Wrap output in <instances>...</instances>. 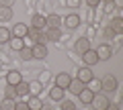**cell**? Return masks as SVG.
Segmentation results:
<instances>
[{"label": "cell", "instance_id": "obj_3", "mask_svg": "<svg viewBox=\"0 0 123 110\" xmlns=\"http://www.w3.org/2000/svg\"><path fill=\"white\" fill-rule=\"evenodd\" d=\"M27 37H29V39H33L35 43H41V45L47 43V39H45V33H43V31H39V29H33V26H29Z\"/></svg>", "mask_w": 123, "mask_h": 110}, {"label": "cell", "instance_id": "obj_4", "mask_svg": "<svg viewBox=\"0 0 123 110\" xmlns=\"http://www.w3.org/2000/svg\"><path fill=\"white\" fill-rule=\"evenodd\" d=\"M94 78V73H92L90 71V67H80L78 69V73H76V79H80V82H82V84H88V82H90V79Z\"/></svg>", "mask_w": 123, "mask_h": 110}, {"label": "cell", "instance_id": "obj_31", "mask_svg": "<svg viewBox=\"0 0 123 110\" xmlns=\"http://www.w3.org/2000/svg\"><path fill=\"white\" fill-rule=\"evenodd\" d=\"M14 110H29L27 102H14Z\"/></svg>", "mask_w": 123, "mask_h": 110}, {"label": "cell", "instance_id": "obj_15", "mask_svg": "<svg viewBox=\"0 0 123 110\" xmlns=\"http://www.w3.org/2000/svg\"><path fill=\"white\" fill-rule=\"evenodd\" d=\"M84 86H86V84H82L80 79H72V82H70V86H68L66 90H70L72 94H76V96H78V94L84 90Z\"/></svg>", "mask_w": 123, "mask_h": 110}, {"label": "cell", "instance_id": "obj_35", "mask_svg": "<svg viewBox=\"0 0 123 110\" xmlns=\"http://www.w3.org/2000/svg\"><path fill=\"white\" fill-rule=\"evenodd\" d=\"M68 6H72V8H78V6H80V0H68Z\"/></svg>", "mask_w": 123, "mask_h": 110}, {"label": "cell", "instance_id": "obj_37", "mask_svg": "<svg viewBox=\"0 0 123 110\" xmlns=\"http://www.w3.org/2000/svg\"><path fill=\"white\" fill-rule=\"evenodd\" d=\"M39 110H55V108H53V106L51 104H43V106H41V108Z\"/></svg>", "mask_w": 123, "mask_h": 110}, {"label": "cell", "instance_id": "obj_38", "mask_svg": "<svg viewBox=\"0 0 123 110\" xmlns=\"http://www.w3.org/2000/svg\"><path fill=\"white\" fill-rule=\"evenodd\" d=\"M105 110H119V106H117V104H109Z\"/></svg>", "mask_w": 123, "mask_h": 110}, {"label": "cell", "instance_id": "obj_6", "mask_svg": "<svg viewBox=\"0 0 123 110\" xmlns=\"http://www.w3.org/2000/svg\"><path fill=\"white\" fill-rule=\"evenodd\" d=\"M82 59L84 63H86V67H92L98 63V57H97V51H92V49H88L86 53H82Z\"/></svg>", "mask_w": 123, "mask_h": 110}, {"label": "cell", "instance_id": "obj_29", "mask_svg": "<svg viewBox=\"0 0 123 110\" xmlns=\"http://www.w3.org/2000/svg\"><path fill=\"white\" fill-rule=\"evenodd\" d=\"M4 92H6V98H10V100H17V96H18V94H17V90H14V86H6V90H4Z\"/></svg>", "mask_w": 123, "mask_h": 110}, {"label": "cell", "instance_id": "obj_14", "mask_svg": "<svg viewBox=\"0 0 123 110\" xmlns=\"http://www.w3.org/2000/svg\"><path fill=\"white\" fill-rule=\"evenodd\" d=\"M64 25H66L68 29H76V26L80 25V16L78 14H68V16L64 18Z\"/></svg>", "mask_w": 123, "mask_h": 110}, {"label": "cell", "instance_id": "obj_34", "mask_svg": "<svg viewBox=\"0 0 123 110\" xmlns=\"http://www.w3.org/2000/svg\"><path fill=\"white\" fill-rule=\"evenodd\" d=\"M12 4H14V0H0V6H8L10 8Z\"/></svg>", "mask_w": 123, "mask_h": 110}, {"label": "cell", "instance_id": "obj_25", "mask_svg": "<svg viewBox=\"0 0 123 110\" xmlns=\"http://www.w3.org/2000/svg\"><path fill=\"white\" fill-rule=\"evenodd\" d=\"M86 86H88V90H90L92 94H98V92H101V79H94V78H92Z\"/></svg>", "mask_w": 123, "mask_h": 110}, {"label": "cell", "instance_id": "obj_39", "mask_svg": "<svg viewBox=\"0 0 123 110\" xmlns=\"http://www.w3.org/2000/svg\"><path fill=\"white\" fill-rule=\"evenodd\" d=\"M101 2H107V4H113V0H101Z\"/></svg>", "mask_w": 123, "mask_h": 110}, {"label": "cell", "instance_id": "obj_24", "mask_svg": "<svg viewBox=\"0 0 123 110\" xmlns=\"http://www.w3.org/2000/svg\"><path fill=\"white\" fill-rule=\"evenodd\" d=\"M10 37H12V33L6 29V26H0V45H4L10 41Z\"/></svg>", "mask_w": 123, "mask_h": 110}, {"label": "cell", "instance_id": "obj_20", "mask_svg": "<svg viewBox=\"0 0 123 110\" xmlns=\"http://www.w3.org/2000/svg\"><path fill=\"white\" fill-rule=\"evenodd\" d=\"M10 18H12V8H8V6H0V21L8 22Z\"/></svg>", "mask_w": 123, "mask_h": 110}, {"label": "cell", "instance_id": "obj_21", "mask_svg": "<svg viewBox=\"0 0 123 110\" xmlns=\"http://www.w3.org/2000/svg\"><path fill=\"white\" fill-rule=\"evenodd\" d=\"M49 98H51V100H64V88L53 86V88L49 90Z\"/></svg>", "mask_w": 123, "mask_h": 110}, {"label": "cell", "instance_id": "obj_22", "mask_svg": "<svg viewBox=\"0 0 123 110\" xmlns=\"http://www.w3.org/2000/svg\"><path fill=\"white\" fill-rule=\"evenodd\" d=\"M92 96H94V94H92V92H90V90H88V88H84L82 92L78 94V98H80V102H82V104H90Z\"/></svg>", "mask_w": 123, "mask_h": 110}, {"label": "cell", "instance_id": "obj_10", "mask_svg": "<svg viewBox=\"0 0 123 110\" xmlns=\"http://www.w3.org/2000/svg\"><path fill=\"white\" fill-rule=\"evenodd\" d=\"M74 49H76V53H86L88 49H90V39H86V37H82V39H78L76 41V45H74Z\"/></svg>", "mask_w": 123, "mask_h": 110}, {"label": "cell", "instance_id": "obj_16", "mask_svg": "<svg viewBox=\"0 0 123 110\" xmlns=\"http://www.w3.org/2000/svg\"><path fill=\"white\" fill-rule=\"evenodd\" d=\"M27 106H29V110H39L41 106H43V102H41L39 96H29V100H27Z\"/></svg>", "mask_w": 123, "mask_h": 110}, {"label": "cell", "instance_id": "obj_9", "mask_svg": "<svg viewBox=\"0 0 123 110\" xmlns=\"http://www.w3.org/2000/svg\"><path fill=\"white\" fill-rule=\"evenodd\" d=\"M31 51H33V57H37V59H45L47 57V47L41 45V43H35L33 47H31Z\"/></svg>", "mask_w": 123, "mask_h": 110}, {"label": "cell", "instance_id": "obj_36", "mask_svg": "<svg viewBox=\"0 0 123 110\" xmlns=\"http://www.w3.org/2000/svg\"><path fill=\"white\" fill-rule=\"evenodd\" d=\"M45 79H49V73H47V71H43V73H41V79H39V82H41V84H43Z\"/></svg>", "mask_w": 123, "mask_h": 110}, {"label": "cell", "instance_id": "obj_27", "mask_svg": "<svg viewBox=\"0 0 123 110\" xmlns=\"http://www.w3.org/2000/svg\"><path fill=\"white\" fill-rule=\"evenodd\" d=\"M18 53H21V59H25V61L33 59V51H31V47H27V45H25V47H23Z\"/></svg>", "mask_w": 123, "mask_h": 110}, {"label": "cell", "instance_id": "obj_7", "mask_svg": "<svg viewBox=\"0 0 123 110\" xmlns=\"http://www.w3.org/2000/svg\"><path fill=\"white\" fill-rule=\"evenodd\" d=\"M111 55H113V47L111 45H101V47L97 49V57H98V61H103V59H109Z\"/></svg>", "mask_w": 123, "mask_h": 110}, {"label": "cell", "instance_id": "obj_5", "mask_svg": "<svg viewBox=\"0 0 123 110\" xmlns=\"http://www.w3.org/2000/svg\"><path fill=\"white\" fill-rule=\"evenodd\" d=\"M62 22H64V18L60 14H49V16H45V26L47 29H60Z\"/></svg>", "mask_w": 123, "mask_h": 110}, {"label": "cell", "instance_id": "obj_33", "mask_svg": "<svg viewBox=\"0 0 123 110\" xmlns=\"http://www.w3.org/2000/svg\"><path fill=\"white\" fill-rule=\"evenodd\" d=\"M86 4L90 6V8H94V6H98V4H101V0H86Z\"/></svg>", "mask_w": 123, "mask_h": 110}, {"label": "cell", "instance_id": "obj_8", "mask_svg": "<svg viewBox=\"0 0 123 110\" xmlns=\"http://www.w3.org/2000/svg\"><path fill=\"white\" fill-rule=\"evenodd\" d=\"M70 82H72V75L66 73V71H64V73H57V78H55V86L57 88H64V90L70 86Z\"/></svg>", "mask_w": 123, "mask_h": 110}, {"label": "cell", "instance_id": "obj_12", "mask_svg": "<svg viewBox=\"0 0 123 110\" xmlns=\"http://www.w3.org/2000/svg\"><path fill=\"white\" fill-rule=\"evenodd\" d=\"M27 88H29V94H31V96H39L43 84H41L39 79H35V82H29V84H27Z\"/></svg>", "mask_w": 123, "mask_h": 110}, {"label": "cell", "instance_id": "obj_30", "mask_svg": "<svg viewBox=\"0 0 123 110\" xmlns=\"http://www.w3.org/2000/svg\"><path fill=\"white\" fill-rule=\"evenodd\" d=\"M62 110H76V104L72 100H62Z\"/></svg>", "mask_w": 123, "mask_h": 110}, {"label": "cell", "instance_id": "obj_28", "mask_svg": "<svg viewBox=\"0 0 123 110\" xmlns=\"http://www.w3.org/2000/svg\"><path fill=\"white\" fill-rule=\"evenodd\" d=\"M0 110H14V100L4 98V100H2V104H0Z\"/></svg>", "mask_w": 123, "mask_h": 110}, {"label": "cell", "instance_id": "obj_19", "mask_svg": "<svg viewBox=\"0 0 123 110\" xmlns=\"http://www.w3.org/2000/svg\"><path fill=\"white\" fill-rule=\"evenodd\" d=\"M111 29H113V33L115 35H119V33H123V18H119V16H115L113 21H111Z\"/></svg>", "mask_w": 123, "mask_h": 110}, {"label": "cell", "instance_id": "obj_13", "mask_svg": "<svg viewBox=\"0 0 123 110\" xmlns=\"http://www.w3.org/2000/svg\"><path fill=\"white\" fill-rule=\"evenodd\" d=\"M31 26L43 31V29H45V16H41V14H33V18H31Z\"/></svg>", "mask_w": 123, "mask_h": 110}, {"label": "cell", "instance_id": "obj_2", "mask_svg": "<svg viewBox=\"0 0 123 110\" xmlns=\"http://www.w3.org/2000/svg\"><path fill=\"white\" fill-rule=\"evenodd\" d=\"M117 78H115V75H105V78L101 79V90L103 92H115V90H117Z\"/></svg>", "mask_w": 123, "mask_h": 110}, {"label": "cell", "instance_id": "obj_26", "mask_svg": "<svg viewBox=\"0 0 123 110\" xmlns=\"http://www.w3.org/2000/svg\"><path fill=\"white\" fill-rule=\"evenodd\" d=\"M14 90H17V94H18V96H27V94H29V88H27V84H25V82H18V84L14 86Z\"/></svg>", "mask_w": 123, "mask_h": 110}, {"label": "cell", "instance_id": "obj_17", "mask_svg": "<svg viewBox=\"0 0 123 110\" xmlns=\"http://www.w3.org/2000/svg\"><path fill=\"white\" fill-rule=\"evenodd\" d=\"M6 82H8L10 86H17L18 82H23L21 71H8V75H6Z\"/></svg>", "mask_w": 123, "mask_h": 110}, {"label": "cell", "instance_id": "obj_23", "mask_svg": "<svg viewBox=\"0 0 123 110\" xmlns=\"http://www.w3.org/2000/svg\"><path fill=\"white\" fill-rule=\"evenodd\" d=\"M60 37H62L60 29H47V31H45V39H47V41H57Z\"/></svg>", "mask_w": 123, "mask_h": 110}, {"label": "cell", "instance_id": "obj_1", "mask_svg": "<svg viewBox=\"0 0 123 110\" xmlns=\"http://www.w3.org/2000/svg\"><path fill=\"white\" fill-rule=\"evenodd\" d=\"M109 104H111V102H109V98H107L105 94H94V96H92V100H90L92 110H105Z\"/></svg>", "mask_w": 123, "mask_h": 110}, {"label": "cell", "instance_id": "obj_18", "mask_svg": "<svg viewBox=\"0 0 123 110\" xmlns=\"http://www.w3.org/2000/svg\"><path fill=\"white\" fill-rule=\"evenodd\" d=\"M8 45H10V49H14V51H21V49L25 47V39H21V37H10Z\"/></svg>", "mask_w": 123, "mask_h": 110}, {"label": "cell", "instance_id": "obj_32", "mask_svg": "<svg viewBox=\"0 0 123 110\" xmlns=\"http://www.w3.org/2000/svg\"><path fill=\"white\" fill-rule=\"evenodd\" d=\"M113 37H115L113 29H111V26H107V29H105V39H113Z\"/></svg>", "mask_w": 123, "mask_h": 110}, {"label": "cell", "instance_id": "obj_11", "mask_svg": "<svg viewBox=\"0 0 123 110\" xmlns=\"http://www.w3.org/2000/svg\"><path fill=\"white\" fill-rule=\"evenodd\" d=\"M27 31H29V26L23 25V22H17L12 29V37H21V39H25L27 37Z\"/></svg>", "mask_w": 123, "mask_h": 110}]
</instances>
